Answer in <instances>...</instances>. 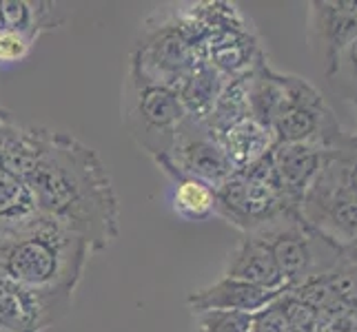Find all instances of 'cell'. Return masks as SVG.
Segmentation results:
<instances>
[{
  "label": "cell",
  "instance_id": "cell-6",
  "mask_svg": "<svg viewBox=\"0 0 357 332\" xmlns=\"http://www.w3.org/2000/svg\"><path fill=\"white\" fill-rule=\"evenodd\" d=\"M298 211L315 230L337 246L357 239V195L347 182V166L340 149L328 153Z\"/></svg>",
  "mask_w": 357,
  "mask_h": 332
},
{
  "label": "cell",
  "instance_id": "cell-20",
  "mask_svg": "<svg viewBox=\"0 0 357 332\" xmlns=\"http://www.w3.org/2000/svg\"><path fill=\"white\" fill-rule=\"evenodd\" d=\"M342 157H344V166H347V182L351 191L357 195V144L353 142V135L349 133L347 144L340 149Z\"/></svg>",
  "mask_w": 357,
  "mask_h": 332
},
{
  "label": "cell",
  "instance_id": "cell-15",
  "mask_svg": "<svg viewBox=\"0 0 357 332\" xmlns=\"http://www.w3.org/2000/svg\"><path fill=\"white\" fill-rule=\"evenodd\" d=\"M169 177V206L184 221H204L215 215V189L198 177L182 175L174 168H165Z\"/></svg>",
  "mask_w": 357,
  "mask_h": 332
},
{
  "label": "cell",
  "instance_id": "cell-14",
  "mask_svg": "<svg viewBox=\"0 0 357 332\" xmlns=\"http://www.w3.org/2000/svg\"><path fill=\"white\" fill-rule=\"evenodd\" d=\"M58 3H29V0H0V27L20 31L38 40L45 31L60 29L67 16H60Z\"/></svg>",
  "mask_w": 357,
  "mask_h": 332
},
{
  "label": "cell",
  "instance_id": "cell-4",
  "mask_svg": "<svg viewBox=\"0 0 357 332\" xmlns=\"http://www.w3.org/2000/svg\"><path fill=\"white\" fill-rule=\"evenodd\" d=\"M249 235L271 251L289 290L326 277L342 262L340 246L315 230L298 208H287Z\"/></svg>",
  "mask_w": 357,
  "mask_h": 332
},
{
  "label": "cell",
  "instance_id": "cell-1",
  "mask_svg": "<svg viewBox=\"0 0 357 332\" xmlns=\"http://www.w3.org/2000/svg\"><path fill=\"white\" fill-rule=\"evenodd\" d=\"M24 184L38 213L80 235L93 253L118 239L120 208L109 171L96 151L73 135L47 131L40 155Z\"/></svg>",
  "mask_w": 357,
  "mask_h": 332
},
{
  "label": "cell",
  "instance_id": "cell-12",
  "mask_svg": "<svg viewBox=\"0 0 357 332\" xmlns=\"http://www.w3.org/2000/svg\"><path fill=\"white\" fill-rule=\"evenodd\" d=\"M222 277L266 290H289L273 255L253 235H242V239H238V244L227 253Z\"/></svg>",
  "mask_w": 357,
  "mask_h": 332
},
{
  "label": "cell",
  "instance_id": "cell-3",
  "mask_svg": "<svg viewBox=\"0 0 357 332\" xmlns=\"http://www.w3.org/2000/svg\"><path fill=\"white\" fill-rule=\"evenodd\" d=\"M120 111L122 125L155 166L169 157L178 129L189 116L178 89L149 78L133 58L127 60Z\"/></svg>",
  "mask_w": 357,
  "mask_h": 332
},
{
  "label": "cell",
  "instance_id": "cell-5",
  "mask_svg": "<svg viewBox=\"0 0 357 332\" xmlns=\"http://www.w3.org/2000/svg\"><path fill=\"white\" fill-rule=\"evenodd\" d=\"M268 153L249 168L236 171L215 189V215L227 219L244 235L264 226L287 208H295L282 198Z\"/></svg>",
  "mask_w": 357,
  "mask_h": 332
},
{
  "label": "cell",
  "instance_id": "cell-18",
  "mask_svg": "<svg viewBox=\"0 0 357 332\" xmlns=\"http://www.w3.org/2000/svg\"><path fill=\"white\" fill-rule=\"evenodd\" d=\"M36 40L20 31H11L0 27V67L18 65L31 54Z\"/></svg>",
  "mask_w": 357,
  "mask_h": 332
},
{
  "label": "cell",
  "instance_id": "cell-9",
  "mask_svg": "<svg viewBox=\"0 0 357 332\" xmlns=\"http://www.w3.org/2000/svg\"><path fill=\"white\" fill-rule=\"evenodd\" d=\"M73 299L43 294L0 270V332H43L71 313Z\"/></svg>",
  "mask_w": 357,
  "mask_h": 332
},
{
  "label": "cell",
  "instance_id": "cell-11",
  "mask_svg": "<svg viewBox=\"0 0 357 332\" xmlns=\"http://www.w3.org/2000/svg\"><path fill=\"white\" fill-rule=\"evenodd\" d=\"M282 292H287V290H266V288L244 284V281H238V279L220 277L213 284L193 290L187 297V306L193 315L208 313V310H231V313L255 315L271 301H275Z\"/></svg>",
  "mask_w": 357,
  "mask_h": 332
},
{
  "label": "cell",
  "instance_id": "cell-2",
  "mask_svg": "<svg viewBox=\"0 0 357 332\" xmlns=\"http://www.w3.org/2000/svg\"><path fill=\"white\" fill-rule=\"evenodd\" d=\"M91 253L80 235L43 213L0 230V270L43 294L73 299Z\"/></svg>",
  "mask_w": 357,
  "mask_h": 332
},
{
  "label": "cell",
  "instance_id": "cell-21",
  "mask_svg": "<svg viewBox=\"0 0 357 332\" xmlns=\"http://www.w3.org/2000/svg\"><path fill=\"white\" fill-rule=\"evenodd\" d=\"M340 257H342V264L357 270V239L347 246H340Z\"/></svg>",
  "mask_w": 357,
  "mask_h": 332
},
{
  "label": "cell",
  "instance_id": "cell-8",
  "mask_svg": "<svg viewBox=\"0 0 357 332\" xmlns=\"http://www.w3.org/2000/svg\"><path fill=\"white\" fill-rule=\"evenodd\" d=\"M357 38V0H313L306 18V42L331 80L344 52Z\"/></svg>",
  "mask_w": 357,
  "mask_h": 332
},
{
  "label": "cell",
  "instance_id": "cell-16",
  "mask_svg": "<svg viewBox=\"0 0 357 332\" xmlns=\"http://www.w3.org/2000/svg\"><path fill=\"white\" fill-rule=\"evenodd\" d=\"M195 332H251V317L246 313L231 310H208L200 313Z\"/></svg>",
  "mask_w": 357,
  "mask_h": 332
},
{
  "label": "cell",
  "instance_id": "cell-10",
  "mask_svg": "<svg viewBox=\"0 0 357 332\" xmlns=\"http://www.w3.org/2000/svg\"><path fill=\"white\" fill-rule=\"evenodd\" d=\"M331 151L315 144H275L268 153L273 166L275 184L289 206L298 208L306 191L311 189L317 173L322 171Z\"/></svg>",
  "mask_w": 357,
  "mask_h": 332
},
{
  "label": "cell",
  "instance_id": "cell-17",
  "mask_svg": "<svg viewBox=\"0 0 357 332\" xmlns=\"http://www.w3.org/2000/svg\"><path fill=\"white\" fill-rule=\"evenodd\" d=\"M328 82H333L337 91L347 97V100H353V104L357 106V38L351 42L347 52H344L337 73Z\"/></svg>",
  "mask_w": 357,
  "mask_h": 332
},
{
  "label": "cell",
  "instance_id": "cell-13",
  "mask_svg": "<svg viewBox=\"0 0 357 332\" xmlns=\"http://www.w3.org/2000/svg\"><path fill=\"white\" fill-rule=\"evenodd\" d=\"M218 135L236 171L249 168L275 146L273 131L262 127L260 122H255L251 116L233 122L227 129L218 131Z\"/></svg>",
  "mask_w": 357,
  "mask_h": 332
},
{
  "label": "cell",
  "instance_id": "cell-7",
  "mask_svg": "<svg viewBox=\"0 0 357 332\" xmlns=\"http://www.w3.org/2000/svg\"><path fill=\"white\" fill-rule=\"evenodd\" d=\"M158 168H174L182 175H191L211 184L213 189L236 173V166L231 164L218 131H213L206 120L193 116H187V120L182 122L174 149L165 162L158 164Z\"/></svg>",
  "mask_w": 357,
  "mask_h": 332
},
{
  "label": "cell",
  "instance_id": "cell-19",
  "mask_svg": "<svg viewBox=\"0 0 357 332\" xmlns=\"http://www.w3.org/2000/svg\"><path fill=\"white\" fill-rule=\"evenodd\" d=\"M251 332H291V322L284 303H282V294L251 317Z\"/></svg>",
  "mask_w": 357,
  "mask_h": 332
}]
</instances>
